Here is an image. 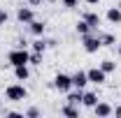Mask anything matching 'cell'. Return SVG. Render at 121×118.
Segmentation results:
<instances>
[{"instance_id": "cell-1", "label": "cell", "mask_w": 121, "mask_h": 118, "mask_svg": "<svg viewBox=\"0 0 121 118\" xmlns=\"http://www.w3.org/2000/svg\"><path fill=\"white\" fill-rule=\"evenodd\" d=\"M7 60H9L12 67H16V65H30V53L26 51V46H19L14 51H9Z\"/></svg>"}, {"instance_id": "cell-2", "label": "cell", "mask_w": 121, "mask_h": 118, "mask_svg": "<svg viewBox=\"0 0 121 118\" xmlns=\"http://www.w3.org/2000/svg\"><path fill=\"white\" fill-rule=\"evenodd\" d=\"M5 95H7V100H12V102H23V100L28 97V90H26L23 83H12V86H7Z\"/></svg>"}, {"instance_id": "cell-3", "label": "cell", "mask_w": 121, "mask_h": 118, "mask_svg": "<svg viewBox=\"0 0 121 118\" xmlns=\"http://www.w3.org/2000/svg\"><path fill=\"white\" fill-rule=\"evenodd\" d=\"M54 88L60 90V93H68V90L72 88V76H70V74L58 72L56 76H54Z\"/></svg>"}, {"instance_id": "cell-4", "label": "cell", "mask_w": 121, "mask_h": 118, "mask_svg": "<svg viewBox=\"0 0 121 118\" xmlns=\"http://www.w3.org/2000/svg\"><path fill=\"white\" fill-rule=\"evenodd\" d=\"M100 37H95V35H84V51H86V53H95V51H98V49H100Z\"/></svg>"}, {"instance_id": "cell-5", "label": "cell", "mask_w": 121, "mask_h": 118, "mask_svg": "<svg viewBox=\"0 0 121 118\" xmlns=\"http://www.w3.org/2000/svg\"><path fill=\"white\" fill-rule=\"evenodd\" d=\"M86 76H89V83H105L107 74L100 70V67H93V70H89L86 72Z\"/></svg>"}, {"instance_id": "cell-6", "label": "cell", "mask_w": 121, "mask_h": 118, "mask_svg": "<svg viewBox=\"0 0 121 118\" xmlns=\"http://www.w3.org/2000/svg\"><path fill=\"white\" fill-rule=\"evenodd\" d=\"M86 83H89V76H86V72H77V74H72V88L84 90V88H86Z\"/></svg>"}, {"instance_id": "cell-7", "label": "cell", "mask_w": 121, "mask_h": 118, "mask_svg": "<svg viewBox=\"0 0 121 118\" xmlns=\"http://www.w3.org/2000/svg\"><path fill=\"white\" fill-rule=\"evenodd\" d=\"M93 111H95V116H98V118H107V116H112L114 106H109L107 102H98L95 106H93Z\"/></svg>"}, {"instance_id": "cell-8", "label": "cell", "mask_w": 121, "mask_h": 118, "mask_svg": "<svg viewBox=\"0 0 121 118\" xmlns=\"http://www.w3.org/2000/svg\"><path fill=\"white\" fill-rule=\"evenodd\" d=\"M16 19H19L21 23H30V21L35 19V12H33L30 7H19V9H16Z\"/></svg>"}, {"instance_id": "cell-9", "label": "cell", "mask_w": 121, "mask_h": 118, "mask_svg": "<svg viewBox=\"0 0 121 118\" xmlns=\"http://www.w3.org/2000/svg\"><path fill=\"white\" fill-rule=\"evenodd\" d=\"M107 21L114 23V26L121 23V9H119V7H109V9H107Z\"/></svg>"}, {"instance_id": "cell-10", "label": "cell", "mask_w": 121, "mask_h": 118, "mask_svg": "<svg viewBox=\"0 0 121 118\" xmlns=\"http://www.w3.org/2000/svg\"><path fill=\"white\" fill-rule=\"evenodd\" d=\"M28 26H30V32H33L35 37H42V35H44V21H35V19H33Z\"/></svg>"}, {"instance_id": "cell-11", "label": "cell", "mask_w": 121, "mask_h": 118, "mask_svg": "<svg viewBox=\"0 0 121 118\" xmlns=\"http://www.w3.org/2000/svg\"><path fill=\"white\" fill-rule=\"evenodd\" d=\"M14 76L19 79V81H26L30 76V70H28V65H16L14 67Z\"/></svg>"}, {"instance_id": "cell-12", "label": "cell", "mask_w": 121, "mask_h": 118, "mask_svg": "<svg viewBox=\"0 0 121 118\" xmlns=\"http://www.w3.org/2000/svg\"><path fill=\"white\" fill-rule=\"evenodd\" d=\"M60 114L68 116V118H77V116H79V109H77V104H70V102H68L63 109H60Z\"/></svg>"}, {"instance_id": "cell-13", "label": "cell", "mask_w": 121, "mask_h": 118, "mask_svg": "<svg viewBox=\"0 0 121 118\" xmlns=\"http://www.w3.org/2000/svg\"><path fill=\"white\" fill-rule=\"evenodd\" d=\"M84 21H86V23H89V26H91L93 30L100 26V16L95 14V12H86V14H84Z\"/></svg>"}, {"instance_id": "cell-14", "label": "cell", "mask_w": 121, "mask_h": 118, "mask_svg": "<svg viewBox=\"0 0 121 118\" xmlns=\"http://www.w3.org/2000/svg\"><path fill=\"white\" fill-rule=\"evenodd\" d=\"M82 104L93 109V106L98 104V95H95V93H84V95H82Z\"/></svg>"}, {"instance_id": "cell-15", "label": "cell", "mask_w": 121, "mask_h": 118, "mask_svg": "<svg viewBox=\"0 0 121 118\" xmlns=\"http://www.w3.org/2000/svg\"><path fill=\"white\" fill-rule=\"evenodd\" d=\"M75 30H77V32H79V35H82V37H84V35H89V32H91V30H93V28H91L89 23H86V21H84V19H82V21H77V26H75Z\"/></svg>"}, {"instance_id": "cell-16", "label": "cell", "mask_w": 121, "mask_h": 118, "mask_svg": "<svg viewBox=\"0 0 121 118\" xmlns=\"http://www.w3.org/2000/svg\"><path fill=\"white\" fill-rule=\"evenodd\" d=\"M100 70H103L105 74H109V72L117 70V63H114V60H103V63H100Z\"/></svg>"}, {"instance_id": "cell-17", "label": "cell", "mask_w": 121, "mask_h": 118, "mask_svg": "<svg viewBox=\"0 0 121 118\" xmlns=\"http://www.w3.org/2000/svg\"><path fill=\"white\" fill-rule=\"evenodd\" d=\"M82 95H84L82 90H77V93H70V95H68V102H70V104H82Z\"/></svg>"}, {"instance_id": "cell-18", "label": "cell", "mask_w": 121, "mask_h": 118, "mask_svg": "<svg viewBox=\"0 0 121 118\" xmlns=\"http://www.w3.org/2000/svg\"><path fill=\"white\" fill-rule=\"evenodd\" d=\"M47 42L44 39H35V42H33V51H40V53H44V49H47Z\"/></svg>"}, {"instance_id": "cell-19", "label": "cell", "mask_w": 121, "mask_h": 118, "mask_svg": "<svg viewBox=\"0 0 121 118\" xmlns=\"http://www.w3.org/2000/svg\"><path fill=\"white\" fill-rule=\"evenodd\" d=\"M100 37V44L103 46H112L114 44V35H98Z\"/></svg>"}, {"instance_id": "cell-20", "label": "cell", "mask_w": 121, "mask_h": 118, "mask_svg": "<svg viewBox=\"0 0 121 118\" xmlns=\"http://www.w3.org/2000/svg\"><path fill=\"white\" fill-rule=\"evenodd\" d=\"M30 65H42V53L40 51H33L30 53Z\"/></svg>"}, {"instance_id": "cell-21", "label": "cell", "mask_w": 121, "mask_h": 118, "mask_svg": "<svg viewBox=\"0 0 121 118\" xmlns=\"http://www.w3.org/2000/svg\"><path fill=\"white\" fill-rule=\"evenodd\" d=\"M77 5H79V0H63V7L65 9H75Z\"/></svg>"}, {"instance_id": "cell-22", "label": "cell", "mask_w": 121, "mask_h": 118, "mask_svg": "<svg viewBox=\"0 0 121 118\" xmlns=\"http://www.w3.org/2000/svg\"><path fill=\"white\" fill-rule=\"evenodd\" d=\"M26 116H28V118H37V116H40V109H37V106H30L28 111H26Z\"/></svg>"}, {"instance_id": "cell-23", "label": "cell", "mask_w": 121, "mask_h": 118, "mask_svg": "<svg viewBox=\"0 0 121 118\" xmlns=\"http://www.w3.org/2000/svg\"><path fill=\"white\" fill-rule=\"evenodd\" d=\"M2 23H7V12H5V9H0V26H2Z\"/></svg>"}, {"instance_id": "cell-24", "label": "cell", "mask_w": 121, "mask_h": 118, "mask_svg": "<svg viewBox=\"0 0 121 118\" xmlns=\"http://www.w3.org/2000/svg\"><path fill=\"white\" fill-rule=\"evenodd\" d=\"M7 116L9 118H23V114H19V111H7Z\"/></svg>"}, {"instance_id": "cell-25", "label": "cell", "mask_w": 121, "mask_h": 118, "mask_svg": "<svg viewBox=\"0 0 121 118\" xmlns=\"http://www.w3.org/2000/svg\"><path fill=\"white\" fill-rule=\"evenodd\" d=\"M112 114H117V116L121 118V104H119V106H114V111H112Z\"/></svg>"}, {"instance_id": "cell-26", "label": "cell", "mask_w": 121, "mask_h": 118, "mask_svg": "<svg viewBox=\"0 0 121 118\" xmlns=\"http://www.w3.org/2000/svg\"><path fill=\"white\" fill-rule=\"evenodd\" d=\"M30 5H42V0H28Z\"/></svg>"}, {"instance_id": "cell-27", "label": "cell", "mask_w": 121, "mask_h": 118, "mask_svg": "<svg viewBox=\"0 0 121 118\" xmlns=\"http://www.w3.org/2000/svg\"><path fill=\"white\" fill-rule=\"evenodd\" d=\"M86 2H89V5H98L100 0H86Z\"/></svg>"}, {"instance_id": "cell-28", "label": "cell", "mask_w": 121, "mask_h": 118, "mask_svg": "<svg viewBox=\"0 0 121 118\" xmlns=\"http://www.w3.org/2000/svg\"><path fill=\"white\" fill-rule=\"evenodd\" d=\"M117 7H119V9H121V0H119V5H117Z\"/></svg>"}, {"instance_id": "cell-29", "label": "cell", "mask_w": 121, "mask_h": 118, "mask_svg": "<svg viewBox=\"0 0 121 118\" xmlns=\"http://www.w3.org/2000/svg\"><path fill=\"white\" fill-rule=\"evenodd\" d=\"M119 56H121V46H119Z\"/></svg>"}]
</instances>
